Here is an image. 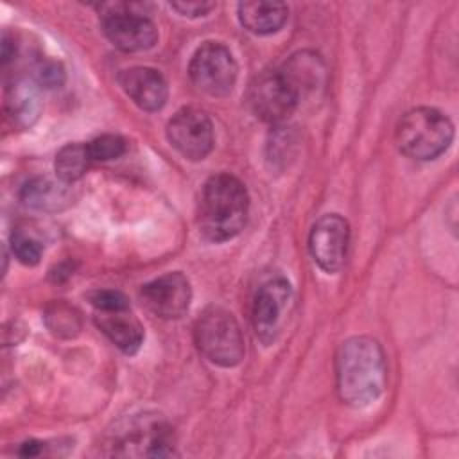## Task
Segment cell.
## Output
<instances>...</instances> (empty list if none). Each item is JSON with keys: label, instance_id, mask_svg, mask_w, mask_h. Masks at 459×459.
Returning a JSON list of instances; mask_svg holds the SVG:
<instances>
[{"label": "cell", "instance_id": "cell-1", "mask_svg": "<svg viewBox=\"0 0 459 459\" xmlns=\"http://www.w3.org/2000/svg\"><path fill=\"white\" fill-rule=\"evenodd\" d=\"M337 394L351 407L371 405L385 387V355L378 341L359 335L346 339L335 357Z\"/></svg>", "mask_w": 459, "mask_h": 459}, {"label": "cell", "instance_id": "cell-2", "mask_svg": "<svg viewBox=\"0 0 459 459\" xmlns=\"http://www.w3.org/2000/svg\"><path fill=\"white\" fill-rule=\"evenodd\" d=\"M247 210L249 195L242 181L231 174H215L203 185L199 195V231L210 242H226L242 231Z\"/></svg>", "mask_w": 459, "mask_h": 459}, {"label": "cell", "instance_id": "cell-3", "mask_svg": "<svg viewBox=\"0 0 459 459\" xmlns=\"http://www.w3.org/2000/svg\"><path fill=\"white\" fill-rule=\"evenodd\" d=\"M396 145L412 160H436L452 143L454 124L434 108H414L396 126Z\"/></svg>", "mask_w": 459, "mask_h": 459}, {"label": "cell", "instance_id": "cell-4", "mask_svg": "<svg viewBox=\"0 0 459 459\" xmlns=\"http://www.w3.org/2000/svg\"><path fill=\"white\" fill-rule=\"evenodd\" d=\"M194 339L199 351L213 364L233 368L244 359V337L231 312L208 307L194 325Z\"/></svg>", "mask_w": 459, "mask_h": 459}, {"label": "cell", "instance_id": "cell-5", "mask_svg": "<svg viewBox=\"0 0 459 459\" xmlns=\"http://www.w3.org/2000/svg\"><path fill=\"white\" fill-rule=\"evenodd\" d=\"M237 72L233 54L219 41H204L188 65L194 86L212 97H226L235 86Z\"/></svg>", "mask_w": 459, "mask_h": 459}, {"label": "cell", "instance_id": "cell-6", "mask_svg": "<svg viewBox=\"0 0 459 459\" xmlns=\"http://www.w3.org/2000/svg\"><path fill=\"white\" fill-rule=\"evenodd\" d=\"M104 36L124 52H143L158 41L156 25L127 4H108L100 16Z\"/></svg>", "mask_w": 459, "mask_h": 459}, {"label": "cell", "instance_id": "cell-7", "mask_svg": "<svg viewBox=\"0 0 459 459\" xmlns=\"http://www.w3.org/2000/svg\"><path fill=\"white\" fill-rule=\"evenodd\" d=\"M167 138L183 158L197 161L213 147V126L203 109L181 108L167 124Z\"/></svg>", "mask_w": 459, "mask_h": 459}, {"label": "cell", "instance_id": "cell-8", "mask_svg": "<svg viewBox=\"0 0 459 459\" xmlns=\"http://www.w3.org/2000/svg\"><path fill=\"white\" fill-rule=\"evenodd\" d=\"M298 102V95L292 91L280 70L260 74L249 86V106L264 122L280 124L287 120Z\"/></svg>", "mask_w": 459, "mask_h": 459}, {"label": "cell", "instance_id": "cell-9", "mask_svg": "<svg viewBox=\"0 0 459 459\" xmlns=\"http://www.w3.org/2000/svg\"><path fill=\"white\" fill-rule=\"evenodd\" d=\"M350 242L348 222L337 213L317 219L308 235V249L314 262L328 274L341 271Z\"/></svg>", "mask_w": 459, "mask_h": 459}, {"label": "cell", "instance_id": "cell-10", "mask_svg": "<svg viewBox=\"0 0 459 459\" xmlns=\"http://www.w3.org/2000/svg\"><path fill=\"white\" fill-rule=\"evenodd\" d=\"M290 296V285L283 278L269 280L258 287L253 299L251 317L256 337L264 344H273L276 341Z\"/></svg>", "mask_w": 459, "mask_h": 459}, {"label": "cell", "instance_id": "cell-11", "mask_svg": "<svg viewBox=\"0 0 459 459\" xmlns=\"http://www.w3.org/2000/svg\"><path fill=\"white\" fill-rule=\"evenodd\" d=\"M140 298L154 316L161 319H179L190 307L192 289L188 278L174 271L142 285Z\"/></svg>", "mask_w": 459, "mask_h": 459}, {"label": "cell", "instance_id": "cell-12", "mask_svg": "<svg viewBox=\"0 0 459 459\" xmlns=\"http://www.w3.org/2000/svg\"><path fill=\"white\" fill-rule=\"evenodd\" d=\"M172 429L158 416H140L122 432L118 445L129 455L163 457L174 454Z\"/></svg>", "mask_w": 459, "mask_h": 459}, {"label": "cell", "instance_id": "cell-13", "mask_svg": "<svg viewBox=\"0 0 459 459\" xmlns=\"http://www.w3.org/2000/svg\"><path fill=\"white\" fill-rule=\"evenodd\" d=\"M118 84L126 95L145 111H158L165 106L169 88L163 75L149 66H133L118 74Z\"/></svg>", "mask_w": 459, "mask_h": 459}, {"label": "cell", "instance_id": "cell-14", "mask_svg": "<svg viewBox=\"0 0 459 459\" xmlns=\"http://www.w3.org/2000/svg\"><path fill=\"white\" fill-rule=\"evenodd\" d=\"M95 325L124 353L133 355L143 342V326L127 308L97 310Z\"/></svg>", "mask_w": 459, "mask_h": 459}, {"label": "cell", "instance_id": "cell-15", "mask_svg": "<svg viewBox=\"0 0 459 459\" xmlns=\"http://www.w3.org/2000/svg\"><path fill=\"white\" fill-rule=\"evenodd\" d=\"M280 74L301 100L305 95L314 93L317 88L325 84L326 66L317 54L301 50L292 54L283 63V66L280 68Z\"/></svg>", "mask_w": 459, "mask_h": 459}, {"label": "cell", "instance_id": "cell-16", "mask_svg": "<svg viewBox=\"0 0 459 459\" xmlns=\"http://www.w3.org/2000/svg\"><path fill=\"white\" fill-rule=\"evenodd\" d=\"M41 109L36 81L27 77L13 79L5 88V113L13 126L29 127L34 124Z\"/></svg>", "mask_w": 459, "mask_h": 459}, {"label": "cell", "instance_id": "cell-17", "mask_svg": "<svg viewBox=\"0 0 459 459\" xmlns=\"http://www.w3.org/2000/svg\"><path fill=\"white\" fill-rule=\"evenodd\" d=\"M20 199L25 206L38 212H59L72 204V190L63 181L32 178L22 186Z\"/></svg>", "mask_w": 459, "mask_h": 459}, {"label": "cell", "instance_id": "cell-18", "mask_svg": "<svg viewBox=\"0 0 459 459\" xmlns=\"http://www.w3.org/2000/svg\"><path fill=\"white\" fill-rule=\"evenodd\" d=\"M289 18V7L281 2H240L238 20L253 34L265 36L280 30Z\"/></svg>", "mask_w": 459, "mask_h": 459}, {"label": "cell", "instance_id": "cell-19", "mask_svg": "<svg viewBox=\"0 0 459 459\" xmlns=\"http://www.w3.org/2000/svg\"><path fill=\"white\" fill-rule=\"evenodd\" d=\"M90 163H91V158L86 143H79V142L66 143L56 154V161H54L56 176L59 181L72 185L86 174V170L90 169Z\"/></svg>", "mask_w": 459, "mask_h": 459}, {"label": "cell", "instance_id": "cell-20", "mask_svg": "<svg viewBox=\"0 0 459 459\" xmlns=\"http://www.w3.org/2000/svg\"><path fill=\"white\" fill-rule=\"evenodd\" d=\"M45 323L48 330L59 337H72L81 328L79 312L63 301H56L47 308Z\"/></svg>", "mask_w": 459, "mask_h": 459}, {"label": "cell", "instance_id": "cell-21", "mask_svg": "<svg viewBox=\"0 0 459 459\" xmlns=\"http://www.w3.org/2000/svg\"><path fill=\"white\" fill-rule=\"evenodd\" d=\"M91 161H111L126 152V140L118 134H100L86 143Z\"/></svg>", "mask_w": 459, "mask_h": 459}, {"label": "cell", "instance_id": "cell-22", "mask_svg": "<svg viewBox=\"0 0 459 459\" xmlns=\"http://www.w3.org/2000/svg\"><path fill=\"white\" fill-rule=\"evenodd\" d=\"M11 247H13L14 256L25 265H36L43 253V244L22 230L13 231Z\"/></svg>", "mask_w": 459, "mask_h": 459}, {"label": "cell", "instance_id": "cell-23", "mask_svg": "<svg viewBox=\"0 0 459 459\" xmlns=\"http://www.w3.org/2000/svg\"><path fill=\"white\" fill-rule=\"evenodd\" d=\"M34 81L43 88H59L65 82V68L59 61L41 59L34 68Z\"/></svg>", "mask_w": 459, "mask_h": 459}, {"label": "cell", "instance_id": "cell-24", "mask_svg": "<svg viewBox=\"0 0 459 459\" xmlns=\"http://www.w3.org/2000/svg\"><path fill=\"white\" fill-rule=\"evenodd\" d=\"M90 303L97 308V310H117V308H127L129 301L127 298L118 292V290H111V289H99L88 294Z\"/></svg>", "mask_w": 459, "mask_h": 459}, {"label": "cell", "instance_id": "cell-25", "mask_svg": "<svg viewBox=\"0 0 459 459\" xmlns=\"http://www.w3.org/2000/svg\"><path fill=\"white\" fill-rule=\"evenodd\" d=\"M170 7L174 11H178L181 16L195 18V16L208 14L215 7V4H212V2H172Z\"/></svg>", "mask_w": 459, "mask_h": 459}, {"label": "cell", "instance_id": "cell-26", "mask_svg": "<svg viewBox=\"0 0 459 459\" xmlns=\"http://www.w3.org/2000/svg\"><path fill=\"white\" fill-rule=\"evenodd\" d=\"M41 448H43L41 443H38V441H27V443L22 445L20 454L25 455V457H32V455H38V454L41 452Z\"/></svg>", "mask_w": 459, "mask_h": 459}]
</instances>
